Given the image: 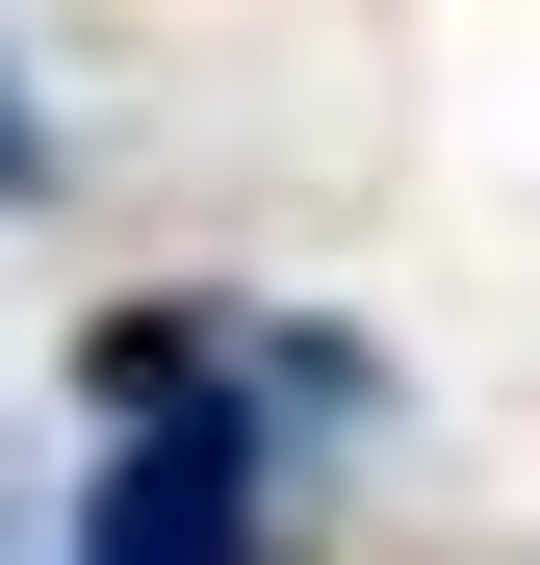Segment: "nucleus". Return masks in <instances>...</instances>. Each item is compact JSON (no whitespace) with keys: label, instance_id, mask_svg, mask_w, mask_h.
I'll list each match as a JSON object with an SVG mask.
<instances>
[{"label":"nucleus","instance_id":"f257e3e1","mask_svg":"<svg viewBox=\"0 0 540 565\" xmlns=\"http://www.w3.org/2000/svg\"><path fill=\"white\" fill-rule=\"evenodd\" d=\"M77 565H257V437H129L104 462V514H77Z\"/></svg>","mask_w":540,"mask_h":565},{"label":"nucleus","instance_id":"f03ea898","mask_svg":"<svg viewBox=\"0 0 540 565\" xmlns=\"http://www.w3.org/2000/svg\"><path fill=\"white\" fill-rule=\"evenodd\" d=\"M0 180H27V104H0Z\"/></svg>","mask_w":540,"mask_h":565}]
</instances>
